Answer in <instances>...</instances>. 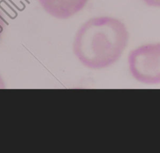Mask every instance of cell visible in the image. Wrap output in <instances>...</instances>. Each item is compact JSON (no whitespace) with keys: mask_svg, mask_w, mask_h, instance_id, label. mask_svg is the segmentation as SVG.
I'll return each instance as SVG.
<instances>
[{"mask_svg":"<svg viewBox=\"0 0 160 153\" xmlns=\"http://www.w3.org/2000/svg\"><path fill=\"white\" fill-rule=\"evenodd\" d=\"M128 40L129 33L121 20L111 17H94L77 31L73 51L83 66L99 70L120 59Z\"/></svg>","mask_w":160,"mask_h":153,"instance_id":"6da1fadb","label":"cell"},{"mask_svg":"<svg viewBox=\"0 0 160 153\" xmlns=\"http://www.w3.org/2000/svg\"><path fill=\"white\" fill-rule=\"evenodd\" d=\"M128 67L138 82L160 84V42L145 44L133 49L128 56Z\"/></svg>","mask_w":160,"mask_h":153,"instance_id":"7a4b0ae2","label":"cell"},{"mask_svg":"<svg viewBox=\"0 0 160 153\" xmlns=\"http://www.w3.org/2000/svg\"><path fill=\"white\" fill-rule=\"evenodd\" d=\"M88 0H38L44 10L57 19H68L82 10Z\"/></svg>","mask_w":160,"mask_h":153,"instance_id":"3957f363","label":"cell"},{"mask_svg":"<svg viewBox=\"0 0 160 153\" xmlns=\"http://www.w3.org/2000/svg\"><path fill=\"white\" fill-rule=\"evenodd\" d=\"M5 27H6V20L4 19L2 12L0 10V41H1L2 36L3 32H4Z\"/></svg>","mask_w":160,"mask_h":153,"instance_id":"277c9868","label":"cell"},{"mask_svg":"<svg viewBox=\"0 0 160 153\" xmlns=\"http://www.w3.org/2000/svg\"><path fill=\"white\" fill-rule=\"evenodd\" d=\"M144 2L152 7H160V0H143Z\"/></svg>","mask_w":160,"mask_h":153,"instance_id":"5b68a950","label":"cell"},{"mask_svg":"<svg viewBox=\"0 0 160 153\" xmlns=\"http://www.w3.org/2000/svg\"><path fill=\"white\" fill-rule=\"evenodd\" d=\"M5 87H6V86H5L4 81H3L2 76H0V88H5Z\"/></svg>","mask_w":160,"mask_h":153,"instance_id":"8992f818","label":"cell"}]
</instances>
